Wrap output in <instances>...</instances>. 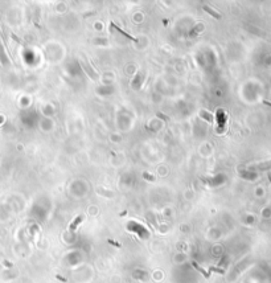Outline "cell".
Instances as JSON below:
<instances>
[{
    "label": "cell",
    "mask_w": 271,
    "mask_h": 283,
    "mask_svg": "<svg viewBox=\"0 0 271 283\" xmlns=\"http://www.w3.org/2000/svg\"><path fill=\"white\" fill-rule=\"evenodd\" d=\"M203 8H204V11H205V12H208L209 15H212V16L214 17V19H217V20H220V19H221V15H220L218 12H216V11H214L213 8L208 7V5H204Z\"/></svg>",
    "instance_id": "1"
},
{
    "label": "cell",
    "mask_w": 271,
    "mask_h": 283,
    "mask_svg": "<svg viewBox=\"0 0 271 283\" xmlns=\"http://www.w3.org/2000/svg\"><path fill=\"white\" fill-rule=\"evenodd\" d=\"M81 66H84L85 69H86V73H87V74H89L90 77H91V78H94V80H97V78H98V76H97L95 73H93L91 69H90V68H89V66L86 65V64H85L84 61H81Z\"/></svg>",
    "instance_id": "2"
},
{
    "label": "cell",
    "mask_w": 271,
    "mask_h": 283,
    "mask_svg": "<svg viewBox=\"0 0 271 283\" xmlns=\"http://www.w3.org/2000/svg\"><path fill=\"white\" fill-rule=\"evenodd\" d=\"M217 116H218V123L224 126V123H225V113L222 110H218L217 111Z\"/></svg>",
    "instance_id": "3"
},
{
    "label": "cell",
    "mask_w": 271,
    "mask_h": 283,
    "mask_svg": "<svg viewBox=\"0 0 271 283\" xmlns=\"http://www.w3.org/2000/svg\"><path fill=\"white\" fill-rule=\"evenodd\" d=\"M200 116L201 118H204L205 120H208V122H213V116L210 114H206V111L205 110H201L200 111Z\"/></svg>",
    "instance_id": "4"
},
{
    "label": "cell",
    "mask_w": 271,
    "mask_h": 283,
    "mask_svg": "<svg viewBox=\"0 0 271 283\" xmlns=\"http://www.w3.org/2000/svg\"><path fill=\"white\" fill-rule=\"evenodd\" d=\"M111 27H112V28H115V29H118V31L120 32V33H122V35H124V36H126L127 38H130V40H132V41H136V40H135V38L132 37V36H130V35H128V33H126V32H124V31H122V29H120V28H119V27H116V25H114V24H111Z\"/></svg>",
    "instance_id": "5"
},
{
    "label": "cell",
    "mask_w": 271,
    "mask_h": 283,
    "mask_svg": "<svg viewBox=\"0 0 271 283\" xmlns=\"http://www.w3.org/2000/svg\"><path fill=\"white\" fill-rule=\"evenodd\" d=\"M81 221H82V216H78V217H77L76 220L73 221V224H72V225H70V229H72V230H74V229L77 228V225H78V224H80Z\"/></svg>",
    "instance_id": "6"
},
{
    "label": "cell",
    "mask_w": 271,
    "mask_h": 283,
    "mask_svg": "<svg viewBox=\"0 0 271 283\" xmlns=\"http://www.w3.org/2000/svg\"><path fill=\"white\" fill-rule=\"evenodd\" d=\"M0 58H1V60H5V58H4V53H3V49H1V45H0Z\"/></svg>",
    "instance_id": "7"
}]
</instances>
